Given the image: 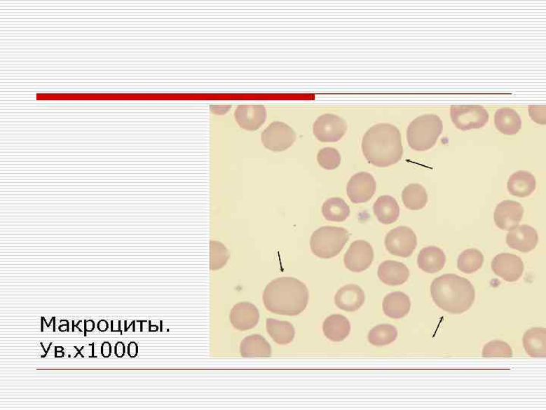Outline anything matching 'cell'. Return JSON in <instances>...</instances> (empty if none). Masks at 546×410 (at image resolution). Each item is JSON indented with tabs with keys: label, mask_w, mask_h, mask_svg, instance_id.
<instances>
[{
	"label": "cell",
	"mask_w": 546,
	"mask_h": 410,
	"mask_svg": "<svg viewBox=\"0 0 546 410\" xmlns=\"http://www.w3.org/2000/svg\"><path fill=\"white\" fill-rule=\"evenodd\" d=\"M362 151L369 163L377 168H388L403 157L402 135L390 123H379L370 128L362 140Z\"/></svg>",
	"instance_id": "cell-1"
},
{
	"label": "cell",
	"mask_w": 546,
	"mask_h": 410,
	"mask_svg": "<svg viewBox=\"0 0 546 410\" xmlns=\"http://www.w3.org/2000/svg\"><path fill=\"white\" fill-rule=\"evenodd\" d=\"M263 301L265 308L273 314L296 316L306 309L309 290L297 278H276L265 287Z\"/></svg>",
	"instance_id": "cell-2"
},
{
	"label": "cell",
	"mask_w": 546,
	"mask_h": 410,
	"mask_svg": "<svg viewBox=\"0 0 546 410\" xmlns=\"http://www.w3.org/2000/svg\"><path fill=\"white\" fill-rule=\"evenodd\" d=\"M434 303L443 311L453 315L464 313L473 306L475 288L465 278L446 273L435 279L430 286Z\"/></svg>",
	"instance_id": "cell-3"
},
{
	"label": "cell",
	"mask_w": 546,
	"mask_h": 410,
	"mask_svg": "<svg viewBox=\"0 0 546 410\" xmlns=\"http://www.w3.org/2000/svg\"><path fill=\"white\" fill-rule=\"evenodd\" d=\"M443 130L441 118L435 114H424L416 118L407 130V139L410 148L416 151H425L434 147Z\"/></svg>",
	"instance_id": "cell-4"
},
{
	"label": "cell",
	"mask_w": 546,
	"mask_h": 410,
	"mask_svg": "<svg viewBox=\"0 0 546 410\" xmlns=\"http://www.w3.org/2000/svg\"><path fill=\"white\" fill-rule=\"evenodd\" d=\"M349 238L350 233L345 228L324 226L313 233L310 250L320 259L334 258L343 250Z\"/></svg>",
	"instance_id": "cell-5"
},
{
	"label": "cell",
	"mask_w": 546,
	"mask_h": 410,
	"mask_svg": "<svg viewBox=\"0 0 546 410\" xmlns=\"http://www.w3.org/2000/svg\"><path fill=\"white\" fill-rule=\"evenodd\" d=\"M450 115L453 123L462 131L480 129L489 118L486 109L478 105L451 106Z\"/></svg>",
	"instance_id": "cell-6"
},
{
	"label": "cell",
	"mask_w": 546,
	"mask_h": 410,
	"mask_svg": "<svg viewBox=\"0 0 546 410\" xmlns=\"http://www.w3.org/2000/svg\"><path fill=\"white\" fill-rule=\"evenodd\" d=\"M385 245L386 250L395 257L408 258L418 246V237L410 227L397 226L387 233Z\"/></svg>",
	"instance_id": "cell-7"
},
{
	"label": "cell",
	"mask_w": 546,
	"mask_h": 410,
	"mask_svg": "<svg viewBox=\"0 0 546 410\" xmlns=\"http://www.w3.org/2000/svg\"><path fill=\"white\" fill-rule=\"evenodd\" d=\"M297 135L289 125L281 122L271 123L261 135L264 147L272 151L281 152L291 147Z\"/></svg>",
	"instance_id": "cell-8"
},
{
	"label": "cell",
	"mask_w": 546,
	"mask_h": 410,
	"mask_svg": "<svg viewBox=\"0 0 546 410\" xmlns=\"http://www.w3.org/2000/svg\"><path fill=\"white\" fill-rule=\"evenodd\" d=\"M313 135L321 142H336L343 138L348 130L344 118L335 114H324L314 123Z\"/></svg>",
	"instance_id": "cell-9"
},
{
	"label": "cell",
	"mask_w": 546,
	"mask_h": 410,
	"mask_svg": "<svg viewBox=\"0 0 546 410\" xmlns=\"http://www.w3.org/2000/svg\"><path fill=\"white\" fill-rule=\"evenodd\" d=\"M374 259L372 245L365 240H357L350 244L345 254V266L350 271L362 272L371 266Z\"/></svg>",
	"instance_id": "cell-10"
},
{
	"label": "cell",
	"mask_w": 546,
	"mask_h": 410,
	"mask_svg": "<svg viewBox=\"0 0 546 410\" xmlns=\"http://www.w3.org/2000/svg\"><path fill=\"white\" fill-rule=\"evenodd\" d=\"M376 182L370 173L360 172L350 177L347 185V195L351 203H367L375 195Z\"/></svg>",
	"instance_id": "cell-11"
},
{
	"label": "cell",
	"mask_w": 546,
	"mask_h": 410,
	"mask_svg": "<svg viewBox=\"0 0 546 410\" xmlns=\"http://www.w3.org/2000/svg\"><path fill=\"white\" fill-rule=\"evenodd\" d=\"M496 275L507 282L519 280L524 271V264L520 257L510 253L496 255L491 264Z\"/></svg>",
	"instance_id": "cell-12"
},
{
	"label": "cell",
	"mask_w": 546,
	"mask_h": 410,
	"mask_svg": "<svg viewBox=\"0 0 546 410\" xmlns=\"http://www.w3.org/2000/svg\"><path fill=\"white\" fill-rule=\"evenodd\" d=\"M524 214V208L521 203L512 200H503L495 210V224L499 229L510 231L519 225Z\"/></svg>",
	"instance_id": "cell-13"
},
{
	"label": "cell",
	"mask_w": 546,
	"mask_h": 410,
	"mask_svg": "<svg viewBox=\"0 0 546 410\" xmlns=\"http://www.w3.org/2000/svg\"><path fill=\"white\" fill-rule=\"evenodd\" d=\"M539 235L533 227L529 225H518L509 231L506 242L511 249L523 253H528L536 247Z\"/></svg>",
	"instance_id": "cell-14"
},
{
	"label": "cell",
	"mask_w": 546,
	"mask_h": 410,
	"mask_svg": "<svg viewBox=\"0 0 546 410\" xmlns=\"http://www.w3.org/2000/svg\"><path fill=\"white\" fill-rule=\"evenodd\" d=\"M229 320L236 329L240 332L248 331L258 324L260 320V313L251 303H239L231 310Z\"/></svg>",
	"instance_id": "cell-15"
},
{
	"label": "cell",
	"mask_w": 546,
	"mask_h": 410,
	"mask_svg": "<svg viewBox=\"0 0 546 410\" xmlns=\"http://www.w3.org/2000/svg\"><path fill=\"white\" fill-rule=\"evenodd\" d=\"M235 117L240 128L247 131H256L266 121V109L262 105L239 106Z\"/></svg>",
	"instance_id": "cell-16"
},
{
	"label": "cell",
	"mask_w": 546,
	"mask_h": 410,
	"mask_svg": "<svg viewBox=\"0 0 546 410\" xmlns=\"http://www.w3.org/2000/svg\"><path fill=\"white\" fill-rule=\"evenodd\" d=\"M377 275L386 285L400 286L408 281L410 271L402 262L388 260L379 264Z\"/></svg>",
	"instance_id": "cell-17"
},
{
	"label": "cell",
	"mask_w": 546,
	"mask_h": 410,
	"mask_svg": "<svg viewBox=\"0 0 546 410\" xmlns=\"http://www.w3.org/2000/svg\"><path fill=\"white\" fill-rule=\"evenodd\" d=\"M366 295L363 289L356 285H348L339 289L335 296L338 308L346 312H355L364 304Z\"/></svg>",
	"instance_id": "cell-18"
},
{
	"label": "cell",
	"mask_w": 546,
	"mask_h": 410,
	"mask_svg": "<svg viewBox=\"0 0 546 410\" xmlns=\"http://www.w3.org/2000/svg\"><path fill=\"white\" fill-rule=\"evenodd\" d=\"M240 352L244 358H268L272 355V348L265 337L259 334L250 335L240 343Z\"/></svg>",
	"instance_id": "cell-19"
},
{
	"label": "cell",
	"mask_w": 546,
	"mask_h": 410,
	"mask_svg": "<svg viewBox=\"0 0 546 410\" xmlns=\"http://www.w3.org/2000/svg\"><path fill=\"white\" fill-rule=\"evenodd\" d=\"M411 307V299L403 292H393L386 295L383 299V312L385 315L393 319L405 317L409 313Z\"/></svg>",
	"instance_id": "cell-20"
},
{
	"label": "cell",
	"mask_w": 546,
	"mask_h": 410,
	"mask_svg": "<svg viewBox=\"0 0 546 410\" xmlns=\"http://www.w3.org/2000/svg\"><path fill=\"white\" fill-rule=\"evenodd\" d=\"M536 188V180L528 171H517L508 179L507 190L511 195L526 198L530 196Z\"/></svg>",
	"instance_id": "cell-21"
},
{
	"label": "cell",
	"mask_w": 546,
	"mask_h": 410,
	"mask_svg": "<svg viewBox=\"0 0 546 410\" xmlns=\"http://www.w3.org/2000/svg\"><path fill=\"white\" fill-rule=\"evenodd\" d=\"M446 262V254L437 246H428L423 249L418 257L419 268L428 273L440 271L445 267Z\"/></svg>",
	"instance_id": "cell-22"
},
{
	"label": "cell",
	"mask_w": 546,
	"mask_h": 410,
	"mask_svg": "<svg viewBox=\"0 0 546 410\" xmlns=\"http://www.w3.org/2000/svg\"><path fill=\"white\" fill-rule=\"evenodd\" d=\"M524 348L531 357L545 358L546 355V329L533 327L527 330L523 337Z\"/></svg>",
	"instance_id": "cell-23"
},
{
	"label": "cell",
	"mask_w": 546,
	"mask_h": 410,
	"mask_svg": "<svg viewBox=\"0 0 546 410\" xmlns=\"http://www.w3.org/2000/svg\"><path fill=\"white\" fill-rule=\"evenodd\" d=\"M324 335L333 342L344 341L350 332L348 319L341 315H332L325 319L322 324Z\"/></svg>",
	"instance_id": "cell-24"
},
{
	"label": "cell",
	"mask_w": 546,
	"mask_h": 410,
	"mask_svg": "<svg viewBox=\"0 0 546 410\" xmlns=\"http://www.w3.org/2000/svg\"><path fill=\"white\" fill-rule=\"evenodd\" d=\"M374 212L377 220L383 224L390 225L397 221L400 215V207L390 196L378 197L374 205Z\"/></svg>",
	"instance_id": "cell-25"
},
{
	"label": "cell",
	"mask_w": 546,
	"mask_h": 410,
	"mask_svg": "<svg viewBox=\"0 0 546 410\" xmlns=\"http://www.w3.org/2000/svg\"><path fill=\"white\" fill-rule=\"evenodd\" d=\"M496 129L504 135H514L521 129V118L512 108L498 109L495 114Z\"/></svg>",
	"instance_id": "cell-26"
},
{
	"label": "cell",
	"mask_w": 546,
	"mask_h": 410,
	"mask_svg": "<svg viewBox=\"0 0 546 410\" xmlns=\"http://www.w3.org/2000/svg\"><path fill=\"white\" fill-rule=\"evenodd\" d=\"M266 326L268 334L276 343L286 345L293 341L295 330L293 324L290 322L267 318Z\"/></svg>",
	"instance_id": "cell-27"
},
{
	"label": "cell",
	"mask_w": 546,
	"mask_h": 410,
	"mask_svg": "<svg viewBox=\"0 0 546 410\" xmlns=\"http://www.w3.org/2000/svg\"><path fill=\"white\" fill-rule=\"evenodd\" d=\"M402 199L404 206L411 211H419L427 205V190L421 184H412L402 191Z\"/></svg>",
	"instance_id": "cell-28"
},
{
	"label": "cell",
	"mask_w": 546,
	"mask_h": 410,
	"mask_svg": "<svg viewBox=\"0 0 546 410\" xmlns=\"http://www.w3.org/2000/svg\"><path fill=\"white\" fill-rule=\"evenodd\" d=\"M322 214L326 220L331 222H343L350 215V207L345 200L334 197L323 203Z\"/></svg>",
	"instance_id": "cell-29"
},
{
	"label": "cell",
	"mask_w": 546,
	"mask_h": 410,
	"mask_svg": "<svg viewBox=\"0 0 546 410\" xmlns=\"http://www.w3.org/2000/svg\"><path fill=\"white\" fill-rule=\"evenodd\" d=\"M484 255L476 249H468L463 252L458 259V268L465 273H473L482 268Z\"/></svg>",
	"instance_id": "cell-30"
},
{
	"label": "cell",
	"mask_w": 546,
	"mask_h": 410,
	"mask_svg": "<svg viewBox=\"0 0 546 410\" xmlns=\"http://www.w3.org/2000/svg\"><path fill=\"white\" fill-rule=\"evenodd\" d=\"M397 332L390 324H381L373 328L368 334V341L376 346H384L397 339Z\"/></svg>",
	"instance_id": "cell-31"
},
{
	"label": "cell",
	"mask_w": 546,
	"mask_h": 410,
	"mask_svg": "<svg viewBox=\"0 0 546 410\" xmlns=\"http://www.w3.org/2000/svg\"><path fill=\"white\" fill-rule=\"evenodd\" d=\"M210 269L217 271L224 268L230 258L229 252L226 246L217 241H211Z\"/></svg>",
	"instance_id": "cell-32"
},
{
	"label": "cell",
	"mask_w": 546,
	"mask_h": 410,
	"mask_svg": "<svg viewBox=\"0 0 546 410\" xmlns=\"http://www.w3.org/2000/svg\"><path fill=\"white\" fill-rule=\"evenodd\" d=\"M513 357V350L508 343L502 341H490L484 346L483 357Z\"/></svg>",
	"instance_id": "cell-33"
},
{
	"label": "cell",
	"mask_w": 546,
	"mask_h": 410,
	"mask_svg": "<svg viewBox=\"0 0 546 410\" xmlns=\"http://www.w3.org/2000/svg\"><path fill=\"white\" fill-rule=\"evenodd\" d=\"M318 161L322 168L332 170L340 166L341 157L337 149L324 148L318 154Z\"/></svg>",
	"instance_id": "cell-34"
},
{
	"label": "cell",
	"mask_w": 546,
	"mask_h": 410,
	"mask_svg": "<svg viewBox=\"0 0 546 410\" xmlns=\"http://www.w3.org/2000/svg\"><path fill=\"white\" fill-rule=\"evenodd\" d=\"M530 116L532 120L539 124H545V107H531L529 109Z\"/></svg>",
	"instance_id": "cell-35"
},
{
	"label": "cell",
	"mask_w": 546,
	"mask_h": 410,
	"mask_svg": "<svg viewBox=\"0 0 546 410\" xmlns=\"http://www.w3.org/2000/svg\"><path fill=\"white\" fill-rule=\"evenodd\" d=\"M95 343H92L86 346H83L81 349H79L77 346H74V348L77 351V354L75 355L74 358H77L79 355L81 358H97V357L95 355Z\"/></svg>",
	"instance_id": "cell-36"
},
{
	"label": "cell",
	"mask_w": 546,
	"mask_h": 410,
	"mask_svg": "<svg viewBox=\"0 0 546 410\" xmlns=\"http://www.w3.org/2000/svg\"><path fill=\"white\" fill-rule=\"evenodd\" d=\"M112 351H113L112 345H111L109 342L106 341L102 343L100 348V353L102 357H103L104 358H109L111 354H112Z\"/></svg>",
	"instance_id": "cell-37"
},
{
	"label": "cell",
	"mask_w": 546,
	"mask_h": 410,
	"mask_svg": "<svg viewBox=\"0 0 546 410\" xmlns=\"http://www.w3.org/2000/svg\"><path fill=\"white\" fill-rule=\"evenodd\" d=\"M126 348L123 342H117L115 345V355L118 358H123L125 354Z\"/></svg>",
	"instance_id": "cell-38"
},
{
	"label": "cell",
	"mask_w": 546,
	"mask_h": 410,
	"mask_svg": "<svg viewBox=\"0 0 546 410\" xmlns=\"http://www.w3.org/2000/svg\"><path fill=\"white\" fill-rule=\"evenodd\" d=\"M138 354V346L135 342H131L128 346V355L131 358H135Z\"/></svg>",
	"instance_id": "cell-39"
},
{
	"label": "cell",
	"mask_w": 546,
	"mask_h": 410,
	"mask_svg": "<svg viewBox=\"0 0 546 410\" xmlns=\"http://www.w3.org/2000/svg\"><path fill=\"white\" fill-rule=\"evenodd\" d=\"M110 332H119L120 334H123L122 327H121V321H111L110 322Z\"/></svg>",
	"instance_id": "cell-40"
},
{
	"label": "cell",
	"mask_w": 546,
	"mask_h": 410,
	"mask_svg": "<svg viewBox=\"0 0 546 410\" xmlns=\"http://www.w3.org/2000/svg\"><path fill=\"white\" fill-rule=\"evenodd\" d=\"M76 327L78 328L81 333L85 332L86 321H79L76 324H75V321H72V332H75Z\"/></svg>",
	"instance_id": "cell-41"
},
{
	"label": "cell",
	"mask_w": 546,
	"mask_h": 410,
	"mask_svg": "<svg viewBox=\"0 0 546 410\" xmlns=\"http://www.w3.org/2000/svg\"><path fill=\"white\" fill-rule=\"evenodd\" d=\"M95 329V322L93 320H86L85 332H84L85 336H87V333H90L92 332H94Z\"/></svg>",
	"instance_id": "cell-42"
},
{
	"label": "cell",
	"mask_w": 546,
	"mask_h": 410,
	"mask_svg": "<svg viewBox=\"0 0 546 410\" xmlns=\"http://www.w3.org/2000/svg\"><path fill=\"white\" fill-rule=\"evenodd\" d=\"M51 346L49 348H45V345L43 342H41L39 346V353L41 355V358H45L48 355Z\"/></svg>",
	"instance_id": "cell-43"
},
{
	"label": "cell",
	"mask_w": 546,
	"mask_h": 410,
	"mask_svg": "<svg viewBox=\"0 0 546 410\" xmlns=\"http://www.w3.org/2000/svg\"><path fill=\"white\" fill-rule=\"evenodd\" d=\"M109 324L106 320H100L97 323V329L100 332H106L108 331Z\"/></svg>",
	"instance_id": "cell-44"
},
{
	"label": "cell",
	"mask_w": 546,
	"mask_h": 410,
	"mask_svg": "<svg viewBox=\"0 0 546 410\" xmlns=\"http://www.w3.org/2000/svg\"><path fill=\"white\" fill-rule=\"evenodd\" d=\"M64 322H66L64 324L59 326V331L60 332H69V322L68 320H64Z\"/></svg>",
	"instance_id": "cell-45"
},
{
	"label": "cell",
	"mask_w": 546,
	"mask_h": 410,
	"mask_svg": "<svg viewBox=\"0 0 546 410\" xmlns=\"http://www.w3.org/2000/svg\"><path fill=\"white\" fill-rule=\"evenodd\" d=\"M64 357V351H55V358H63Z\"/></svg>",
	"instance_id": "cell-46"
},
{
	"label": "cell",
	"mask_w": 546,
	"mask_h": 410,
	"mask_svg": "<svg viewBox=\"0 0 546 410\" xmlns=\"http://www.w3.org/2000/svg\"><path fill=\"white\" fill-rule=\"evenodd\" d=\"M55 351H64L62 346H55Z\"/></svg>",
	"instance_id": "cell-47"
},
{
	"label": "cell",
	"mask_w": 546,
	"mask_h": 410,
	"mask_svg": "<svg viewBox=\"0 0 546 410\" xmlns=\"http://www.w3.org/2000/svg\"><path fill=\"white\" fill-rule=\"evenodd\" d=\"M41 332H43V331H44L43 330L44 317H41Z\"/></svg>",
	"instance_id": "cell-48"
}]
</instances>
